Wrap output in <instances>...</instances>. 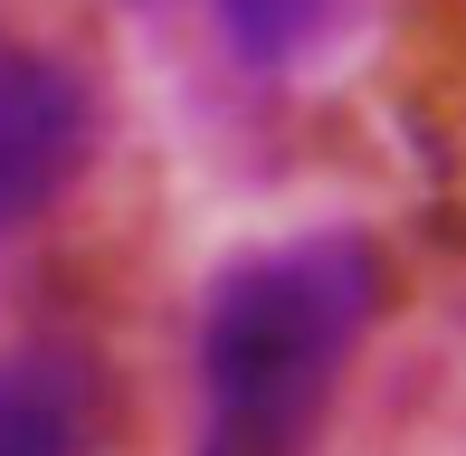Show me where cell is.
Here are the masks:
<instances>
[{"label":"cell","instance_id":"1","mask_svg":"<svg viewBox=\"0 0 466 456\" xmlns=\"http://www.w3.org/2000/svg\"><path fill=\"white\" fill-rule=\"evenodd\" d=\"M371 304L362 238H286L219 266L200 295V456H305Z\"/></svg>","mask_w":466,"mask_h":456},{"label":"cell","instance_id":"2","mask_svg":"<svg viewBox=\"0 0 466 456\" xmlns=\"http://www.w3.org/2000/svg\"><path fill=\"white\" fill-rule=\"evenodd\" d=\"M86 162V86L57 57L0 38V238L29 228Z\"/></svg>","mask_w":466,"mask_h":456},{"label":"cell","instance_id":"3","mask_svg":"<svg viewBox=\"0 0 466 456\" xmlns=\"http://www.w3.org/2000/svg\"><path fill=\"white\" fill-rule=\"evenodd\" d=\"M0 456H86V381L57 352L0 362Z\"/></svg>","mask_w":466,"mask_h":456},{"label":"cell","instance_id":"4","mask_svg":"<svg viewBox=\"0 0 466 456\" xmlns=\"http://www.w3.org/2000/svg\"><path fill=\"white\" fill-rule=\"evenodd\" d=\"M333 19V0H219V29L238 57H258V67H277V57L314 48Z\"/></svg>","mask_w":466,"mask_h":456}]
</instances>
